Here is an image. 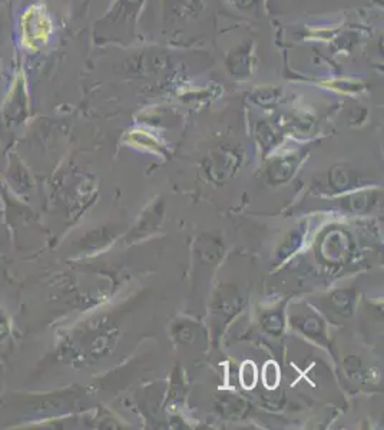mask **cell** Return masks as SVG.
Masks as SVG:
<instances>
[{
    "instance_id": "1",
    "label": "cell",
    "mask_w": 384,
    "mask_h": 430,
    "mask_svg": "<svg viewBox=\"0 0 384 430\" xmlns=\"http://www.w3.org/2000/svg\"><path fill=\"white\" fill-rule=\"evenodd\" d=\"M257 382V370L256 367L253 366L251 362L246 363L242 366V370H241V383L244 387L247 389H251Z\"/></svg>"
},
{
    "instance_id": "2",
    "label": "cell",
    "mask_w": 384,
    "mask_h": 430,
    "mask_svg": "<svg viewBox=\"0 0 384 430\" xmlns=\"http://www.w3.org/2000/svg\"><path fill=\"white\" fill-rule=\"evenodd\" d=\"M278 377H280L278 369L277 367H271V363L265 365V369H264V383H265V386H268L270 380H274V383L277 384L278 383Z\"/></svg>"
}]
</instances>
